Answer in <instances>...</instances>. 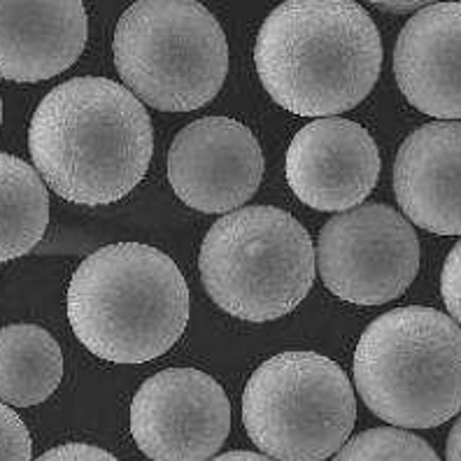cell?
<instances>
[{
    "label": "cell",
    "mask_w": 461,
    "mask_h": 461,
    "mask_svg": "<svg viewBox=\"0 0 461 461\" xmlns=\"http://www.w3.org/2000/svg\"><path fill=\"white\" fill-rule=\"evenodd\" d=\"M445 456H447V461H461V415L455 422V427H452L450 436H447Z\"/></svg>",
    "instance_id": "obj_21"
},
{
    "label": "cell",
    "mask_w": 461,
    "mask_h": 461,
    "mask_svg": "<svg viewBox=\"0 0 461 461\" xmlns=\"http://www.w3.org/2000/svg\"><path fill=\"white\" fill-rule=\"evenodd\" d=\"M210 461H273L270 456L259 455V452H248V450H238V452H226V455L214 456Z\"/></svg>",
    "instance_id": "obj_22"
},
{
    "label": "cell",
    "mask_w": 461,
    "mask_h": 461,
    "mask_svg": "<svg viewBox=\"0 0 461 461\" xmlns=\"http://www.w3.org/2000/svg\"><path fill=\"white\" fill-rule=\"evenodd\" d=\"M66 301L75 336L113 364L158 359L189 321L180 266L142 242H114L89 254L75 270Z\"/></svg>",
    "instance_id": "obj_3"
},
{
    "label": "cell",
    "mask_w": 461,
    "mask_h": 461,
    "mask_svg": "<svg viewBox=\"0 0 461 461\" xmlns=\"http://www.w3.org/2000/svg\"><path fill=\"white\" fill-rule=\"evenodd\" d=\"M33 443L22 417L0 403V461H31Z\"/></svg>",
    "instance_id": "obj_18"
},
{
    "label": "cell",
    "mask_w": 461,
    "mask_h": 461,
    "mask_svg": "<svg viewBox=\"0 0 461 461\" xmlns=\"http://www.w3.org/2000/svg\"><path fill=\"white\" fill-rule=\"evenodd\" d=\"M63 377V355L50 331L35 324L0 329V403L31 408L50 399Z\"/></svg>",
    "instance_id": "obj_15"
},
{
    "label": "cell",
    "mask_w": 461,
    "mask_h": 461,
    "mask_svg": "<svg viewBox=\"0 0 461 461\" xmlns=\"http://www.w3.org/2000/svg\"><path fill=\"white\" fill-rule=\"evenodd\" d=\"M89 17L77 0L0 3V77L45 82L85 51Z\"/></svg>",
    "instance_id": "obj_14"
},
{
    "label": "cell",
    "mask_w": 461,
    "mask_h": 461,
    "mask_svg": "<svg viewBox=\"0 0 461 461\" xmlns=\"http://www.w3.org/2000/svg\"><path fill=\"white\" fill-rule=\"evenodd\" d=\"M366 408L396 429H433L461 412V327L424 305L371 321L355 352Z\"/></svg>",
    "instance_id": "obj_4"
},
{
    "label": "cell",
    "mask_w": 461,
    "mask_h": 461,
    "mask_svg": "<svg viewBox=\"0 0 461 461\" xmlns=\"http://www.w3.org/2000/svg\"><path fill=\"white\" fill-rule=\"evenodd\" d=\"M35 461H119V459L110 455V452L96 447V445L68 443L45 452V455Z\"/></svg>",
    "instance_id": "obj_20"
},
{
    "label": "cell",
    "mask_w": 461,
    "mask_h": 461,
    "mask_svg": "<svg viewBox=\"0 0 461 461\" xmlns=\"http://www.w3.org/2000/svg\"><path fill=\"white\" fill-rule=\"evenodd\" d=\"M198 266L205 292L224 312L273 321L310 294L315 248L296 217L273 205H252L210 226Z\"/></svg>",
    "instance_id": "obj_5"
},
{
    "label": "cell",
    "mask_w": 461,
    "mask_h": 461,
    "mask_svg": "<svg viewBox=\"0 0 461 461\" xmlns=\"http://www.w3.org/2000/svg\"><path fill=\"white\" fill-rule=\"evenodd\" d=\"M357 422L352 384L315 352H282L254 371L242 394V424L273 461H324Z\"/></svg>",
    "instance_id": "obj_7"
},
{
    "label": "cell",
    "mask_w": 461,
    "mask_h": 461,
    "mask_svg": "<svg viewBox=\"0 0 461 461\" xmlns=\"http://www.w3.org/2000/svg\"><path fill=\"white\" fill-rule=\"evenodd\" d=\"M50 192L23 158L0 152V264L19 259L45 238Z\"/></svg>",
    "instance_id": "obj_16"
},
{
    "label": "cell",
    "mask_w": 461,
    "mask_h": 461,
    "mask_svg": "<svg viewBox=\"0 0 461 461\" xmlns=\"http://www.w3.org/2000/svg\"><path fill=\"white\" fill-rule=\"evenodd\" d=\"M394 75L412 107L461 122V3H429L401 29Z\"/></svg>",
    "instance_id": "obj_12"
},
{
    "label": "cell",
    "mask_w": 461,
    "mask_h": 461,
    "mask_svg": "<svg viewBox=\"0 0 461 461\" xmlns=\"http://www.w3.org/2000/svg\"><path fill=\"white\" fill-rule=\"evenodd\" d=\"M29 149L51 192L79 205L129 196L145 177L154 131L142 103L105 77H75L35 110Z\"/></svg>",
    "instance_id": "obj_1"
},
{
    "label": "cell",
    "mask_w": 461,
    "mask_h": 461,
    "mask_svg": "<svg viewBox=\"0 0 461 461\" xmlns=\"http://www.w3.org/2000/svg\"><path fill=\"white\" fill-rule=\"evenodd\" d=\"M440 294L447 305V312L461 327V240L445 259L443 273H440Z\"/></svg>",
    "instance_id": "obj_19"
},
{
    "label": "cell",
    "mask_w": 461,
    "mask_h": 461,
    "mask_svg": "<svg viewBox=\"0 0 461 461\" xmlns=\"http://www.w3.org/2000/svg\"><path fill=\"white\" fill-rule=\"evenodd\" d=\"M329 292L355 305H383L411 287L420 240L403 214L368 203L336 214L317 240V264Z\"/></svg>",
    "instance_id": "obj_8"
},
{
    "label": "cell",
    "mask_w": 461,
    "mask_h": 461,
    "mask_svg": "<svg viewBox=\"0 0 461 461\" xmlns=\"http://www.w3.org/2000/svg\"><path fill=\"white\" fill-rule=\"evenodd\" d=\"M0 124H3V98H0Z\"/></svg>",
    "instance_id": "obj_24"
},
{
    "label": "cell",
    "mask_w": 461,
    "mask_h": 461,
    "mask_svg": "<svg viewBox=\"0 0 461 461\" xmlns=\"http://www.w3.org/2000/svg\"><path fill=\"white\" fill-rule=\"evenodd\" d=\"M394 194L415 226L461 236V122H431L405 138L394 161Z\"/></svg>",
    "instance_id": "obj_13"
},
{
    "label": "cell",
    "mask_w": 461,
    "mask_h": 461,
    "mask_svg": "<svg viewBox=\"0 0 461 461\" xmlns=\"http://www.w3.org/2000/svg\"><path fill=\"white\" fill-rule=\"evenodd\" d=\"M114 66L138 101L192 113L217 98L229 73V42L208 7L192 0H142L119 17Z\"/></svg>",
    "instance_id": "obj_6"
},
{
    "label": "cell",
    "mask_w": 461,
    "mask_h": 461,
    "mask_svg": "<svg viewBox=\"0 0 461 461\" xmlns=\"http://www.w3.org/2000/svg\"><path fill=\"white\" fill-rule=\"evenodd\" d=\"M264 177L259 140L230 117H203L175 135L168 180L182 203L198 212H229L257 194Z\"/></svg>",
    "instance_id": "obj_10"
},
{
    "label": "cell",
    "mask_w": 461,
    "mask_h": 461,
    "mask_svg": "<svg viewBox=\"0 0 461 461\" xmlns=\"http://www.w3.org/2000/svg\"><path fill=\"white\" fill-rule=\"evenodd\" d=\"M375 7H380V10L384 12H396V14H403V12H420L422 10V5H429V3H417V0H412V3H373Z\"/></svg>",
    "instance_id": "obj_23"
},
{
    "label": "cell",
    "mask_w": 461,
    "mask_h": 461,
    "mask_svg": "<svg viewBox=\"0 0 461 461\" xmlns=\"http://www.w3.org/2000/svg\"><path fill=\"white\" fill-rule=\"evenodd\" d=\"M230 431L221 384L196 368H166L135 392L131 433L152 461H210Z\"/></svg>",
    "instance_id": "obj_9"
},
{
    "label": "cell",
    "mask_w": 461,
    "mask_h": 461,
    "mask_svg": "<svg viewBox=\"0 0 461 461\" xmlns=\"http://www.w3.org/2000/svg\"><path fill=\"white\" fill-rule=\"evenodd\" d=\"M333 461H440L431 445L411 431L377 427L359 433L338 450Z\"/></svg>",
    "instance_id": "obj_17"
},
{
    "label": "cell",
    "mask_w": 461,
    "mask_h": 461,
    "mask_svg": "<svg viewBox=\"0 0 461 461\" xmlns=\"http://www.w3.org/2000/svg\"><path fill=\"white\" fill-rule=\"evenodd\" d=\"M254 63L277 105L329 119L371 94L383 42L371 14L352 0H289L266 17Z\"/></svg>",
    "instance_id": "obj_2"
},
{
    "label": "cell",
    "mask_w": 461,
    "mask_h": 461,
    "mask_svg": "<svg viewBox=\"0 0 461 461\" xmlns=\"http://www.w3.org/2000/svg\"><path fill=\"white\" fill-rule=\"evenodd\" d=\"M380 152L371 133L340 117L315 119L292 138L285 173L292 192L320 212H348L375 189Z\"/></svg>",
    "instance_id": "obj_11"
}]
</instances>
